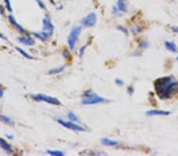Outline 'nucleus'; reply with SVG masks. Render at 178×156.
Masks as SVG:
<instances>
[{"mask_svg": "<svg viewBox=\"0 0 178 156\" xmlns=\"http://www.w3.org/2000/svg\"><path fill=\"white\" fill-rule=\"evenodd\" d=\"M154 89L161 99H169L178 93V81L173 77H163L154 81Z\"/></svg>", "mask_w": 178, "mask_h": 156, "instance_id": "obj_1", "label": "nucleus"}, {"mask_svg": "<svg viewBox=\"0 0 178 156\" xmlns=\"http://www.w3.org/2000/svg\"><path fill=\"white\" fill-rule=\"evenodd\" d=\"M104 99L102 96H98L96 93L93 92L92 91H86L84 93V98L81 100V103L83 105H92L97 104L104 102Z\"/></svg>", "mask_w": 178, "mask_h": 156, "instance_id": "obj_2", "label": "nucleus"}, {"mask_svg": "<svg viewBox=\"0 0 178 156\" xmlns=\"http://www.w3.org/2000/svg\"><path fill=\"white\" fill-rule=\"evenodd\" d=\"M81 32V25H78L72 28L71 33L69 34V36L67 38V43L71 50H73L75 48L76 45V42L78 40L79 35Z\"/></svg>", "mask_w": 178, "mask_h": 156, "instance_id": "obj_3", "label": "nucleus"}, {"mask_svg": "<svg viewBox=\"0 0 178 156\" xmlns=\"http://www.w3.org/2000/svg\"><path fill=\"white\" fill-rule=\"evenodd\" d=\"M32 98H33V100L37 101V102H45V103L54 105V106L62 105L61 102L57 98H55L52 96H46V95H43V94H37V95L32 96Z\"/></svg>", "mask_w": 178, "mask_h": 156, "instance_id": "obj_4", "label": "nucleus"}, {"mask_svg": "<svg viewBox=\"0 0 178 156\" xmlns=\"http://www.w3.org/2000/svg\"><path fill=\"white\" fill-rule=\"evenodd\" d=\"M59 124H60L62 126H64L65 128L71 129V130H74V131H78V132H82L84 131L85 129L81 126H79L78 124H75L74 122H71V121H66L62 120V119H58L57 120Z\"/></svg>", "mask_w": 178, "mask_h": 156, "instance_id": "obj_5", "label": "nucleus"}, {"mask_svg": "<svg viewBox=\"0 0 178 156\" xmlns=\"http://www.w3.org/2000/svg\"><path fill=\"white\" fill-rule=\"evenodd\" d=\"M96 23H97V14L94 12L89 13L88 15L86 16L81 20V24L86 27H92L95 25Z\"/></svg>", "mask_w": 178, "mask_h": 156, "instance_id": "obj_6", "label": "nucleus"}, {"mask_svg": "<svg viewBox=\"0 0 178 156\" xmlns=\"http://www.w3.org/2000/svg\"><path fill=\"white\" fill-rule=\"evenodd\" d=\"M43 31L53 33L54 25L49 16H45L43 19Z\"/></svg>", "mask_w": 178, "mask_h": 156, "instance_id": "obj_7", "label": "nucleus"}, {"mask_svg": "<svg viewBox=\"0 0 178 156\" xmlns=\"http://www.w3.org/2000/svg\"><path fill=\"white\" fill-rule=\"evenodd\" d=\"M17 40H18L19 43H22L23 45L33 46L35 44V40H33V38L28 37V36H20Z\"/></svg>", "mask_w": 178, "mask_h": 156, "instance_id": "obj_8", "label": "nucleus"}, {"mask_svg": "<svg viewBox=\"0 0 178 156\" xmlns=\"http://www.w3.org/2000/svg\"><path fill=\"white\" fill-rule=\"evenodd\" d=\"M8 20H9V21H10V23L11 25L15 27V28L18 32H20V33H25V32H26L25 28H23L21 25H20V24H18V23L17 22V21L15 20V18H14V17L13 15L10 14V15L8 16Z\"/></svg>", "mask_w": 178, "mask_h": 156, "instance_id": "obj_9", "label": "nucleus"}, {"mask_svg": "<svg viewBox=\"0 0 178 156\" xmlns=\"http://www.w3.org/2000/svg\"><path fill=\"white\" fill-rule=\"evenodd\" d=\"M0 147L3 149V151H5L7 154L13 153V149L10 144H8L7 142L2 137H0Z\"/></svg>", "mask_w": 178, "mask_h": 156, "instance_id": "obj_10", "label": "nucleus"}, {"mask_svg": "<svg viewBox=\"0 0 178 156\" xmlns=\"http://www.w3.org/2000/svg\"><path fill=\"white\" fill-rule=\"evenodd\" d=\"M33 34L35 35L36 37L39 38L42 41L48 40L49 38L52 35V33L45 32V31H41V32H39V33H33Z\"/></svg>", "mask_w": 178, "mask_h": 156, "instance_id": "obj_11", "label": "nucleus"}, {"mask_svg": "<svg viewBox=\"0 0 178 156\" xmlns=\"http://www.w3.org/2000/svg\"><path fill=\"white\" fill-rule=\"evenodd\" d=\"M146 114L148 116H155V115H162V116H167L169 114H170L169 111H148L146 112Z\"/></svg>", "mask_w": 178, "mask_h": 156, "instance_id": "obj_12", "label": "nucleus"}, {"mask_svg": "<svg viewBox=\"0 0 178 156\" xmlns=\"http://www.w3.org/2000/svg\"><path fill=\"white\" fill-rule=\"evenodd\" d=\"M117 6L120 12H127V0H118Z\"/></svg>", "mask_w": 178, "mask_h": 156, "instance_id": "obj_13", "label": "nucleus"}, {"mask_svg": "<svg viewBox=\"0 0 178 156\" xmlns=\"http://www.w3.org/2000/svg\"><path fill=\"white\" fill-rule=\"evenodd\" d=\"M165 48H167V50H169L171 52L173 53H176L177 51V46L173 42H169V41H166L165 43Z\"/></svg>", "mask_w": 178, "mask_h": 156, "instance_id": "obj_14", "label": "nucleus"}, {"mask_svg": "<svg viewBox=\"0 0 178 156\" xmlns=\"http://www.w3.org/2000/svg\"><path fill=\"white\" fill-rule=\"evenodd\" d=\"M102 144L103 145H105V146H116L118 144V142L117 141L112 140H110V139L108 138H103L102 139Z\"/></svg>", "mask_w": 178, "mask_h": 156, "instance_id": "obj_15", "label": "nucleus"}, {"mask_svg": "<svg viewBox=\"0 0 178 156\" xmlns=\"http://www.w3.org/2000/svg\"><path fill=\"white\" fill-rule=\"evenodd\" d=\"M0 121L10 126H14V125L12 119L10 118V117H7L6 115H0Z\"/></svg>", "mask_w": 178, "mask_h": 156, "instance_id": "obj_16", "label": "nucleus"}, {"mask_svg": "<svg viewBox=\"0 0 178 156\" xmlns=\"http://www.w3.org/2000/svg\"><path fill=\"white\" fill-rule=\"evenodd\" d=\"M65 69V66H59V67H57V68H54L51 69L49 70V74H58V73H62L63 71Z\"/></svg>", "mask_w": 178, "mask_h": 156, "instance_id": "obj_17", "label": "nucleus"}, {"mask_svg": "<svg viewBox=\"0 0 178 156\" xmlns=\"http://www.w3.org/2000/svg\"><path fill=\"white\" fill-rule=\"evenodd\" d=\"M15 49H16V50H18V52H19V53H20L21 55L24 56V57H25V58H28V59H33V57H32V56H31L30 55H29V54L27 53V52H26V51H25V50H22V49H21V48H18V47H16Z\"/></svg>", "mask_w": 178, "mask_h": 156, "instance_id": "obj_18", "label": "nucleus"}, {"mask_svg": "<svg viewBox=\"0 0 178 156\" xmlns=\"http://www.w3.org/2000/svg\"><path fill=\"white\" fill-rule=\"evenodd\" d=\"M47 153L50 155L54 156H64V153L61 151H48Z\"/></svg>", "mask_w": 178, "mask_h": 156, "instance_id": "obj_19", "label": "nucleus"}, {"mask_svg": "<svg viewBox=\"0 0 178 156\" xmlns=\"http://www.w3.org/2000/svg\"><path fill=\"white\" fill-rule=\"evenodd\" d=\"M67 118L71 120V121H77L79 120L76 114L74 113H73V112H69V113H67Z\"/></svg>", "mask_w": 178, "mask_h": 156, "instance_id": "obj_20", "label": "nucleus"}, {"mask_svg": "<svg viewBox=\"0 0 178 156\" xmlns=\"http://www.w3.org/2000/svg\"><path fill=\"white\" fill-rule=\"evenodd\" d=\"M4 3L6 4V9L9 12H12L13 10H12V6H11V3H10V0H4Z\"/></svg>", "mask_w": 178, "mask_h": 156, "instance_id": "obj_21", "label": "nucleus"}, {"mask_svg": "<svg viewBox=\"0 0 178 156\" xmlns=\"http://www.w3.org/2000/svg\"><path fill=\"white\" fill-rule=\"evenodd\" d=\"M117 28H118L120 31H121V32H123L125 35H127V34H128V31H127V28H124V27H123V26H121V25H119V26L117 27Z\"/></svg>", "mask_w": 178, "mask_h": 156, "instance_id": "obj_22", "label": "nucleus"}, {"mask_svg": "<svg viewBox=\"0 0 178 156\" xmlns=\"http://www.w3.org/2000/svg\"><path fill=\"white\" fill-rule=\"evenodd\" d=\"M36 2H37V3H38L39 6L41 8V9H46V6H45V4L41 1V0H36Z\"/></svg>", "mask_w": 178, "mask_h": 156, "instance_id": "obj_23", "label": "nucleus"}, {"mask_svg": "<svg viewBox=\"0 0 178 156\" xmlns=\"http://www.w3.org/2000/svg\"><path fill=\"white\" fill-rule=\"evenodd\" d=\"M116 84H117L118 86H122L124 84V81L122 80H120V79H117L116 80Z\"/></svg>", "mask_w": 178, "mask_h": 156, "instance_id": "obj_24", "label": "nucleus"}, {"mask_svg": "<svg viewBox=\"0 0 178 156\" xmlns=\"http://www.w3.org/2000/svg\"><path fill=\"white\" fill-rule=\"evenodd\" d=\"M86 46H84V47H82V48L80 49V57H82V55H83L85 50H86Z\"/></svg>", "mask_w": 178, "mask_h": 156, "instance_id": "obj_25", "label": "nucleus"}, {"mask_svg": "<svg viewBox=\"0 0 178 156\" xmlns=\"http://www.w3.org/2000/svg\"><path fill=\"white\" fill-rule=\"evenodd\" d=\"M112 13H113L114 14H118V13L120 12L119 11V10H118L117 6H113V10H112Z\"/></svg>", "mask_w": 178, "mask_h": 156, "instance_id": "obj_26", "label": "nucleus"}, {"mask_svg": "<svg viewBox=\"0 0 178 156\" xmlns=\"http://www.w3.org/2000/svg\"><path fill=\"white\" fill-rule=\"evenodd\" d=\"M0 13L2 14V15H4V13H5V10H4V8L2 5H0Z\"/></svg>", "mask_w": 178, "mask_h": 156, "instance_id": "obj_27", "label": "nucleus"}, {"mask_svg": "<svg viewBox=\"0 0 178 156\" xmlns=\"http://www.w3.org/2000/svg\"><path fill=\"white\" fill-rule=\"evenodd\" d=\"M171 29H172L174 33H177L178 34V27H177V26H173V27H171Z\"/></svg>", "mask_w": 178, "mask_h": 156, "instance_id": "obj_28", "label": "nucleus"}, {"mask_svg": "<svg viewBox=\"0 0 178 156\" xmlns=\"http://www.w3.org/2000/svg\"><path fill=\"white\" fill-rule=\"evenodd\" d=\"M140 47L142 48H146L147 47V43H146V42H142L141 44H140Z\"/></svg>", "mask_w": 178, "mask_h": 156, "instance_id": "obj_29", "label": "nucleus"}, {"mask_svg": "<svg viewBox=\"0 0 178 156\" xmlns=\"http://www.w3.org/2000/svg\"><path fill=\"white\" fill-rule=\"evenodd\" d=\"M127 91H128L130 94H132L133 91H133V89H132V87H129V88H127Z\"/></svg>", "mask_w": 178, "mask_h": 156, "instance_id": "obj_30", "label": "nucleus"}, {"mask_svg": "<svg viewBox=\"0 0 178 156\" xmlns=\"http://www.w3.org/2000/svg\"><path fill=\"white\" fill-rule=\"evenodd\" d=\"M0 39H2V40H7V39L5 37V35H3V34H2V33H0Z\"/></svg>", "mask_w": 178, "mask_h": 156, "instance_id": "obj_31", "label": "nucleus"}, {"mask_svg": "<svg viewBox=\"0 0 178 156\" xmlns=\"http://www.w3.org/2000/svg\"><path fill=\"white\" fill-rule=\"evenodd\" d=\"M3 94H4V92H3V90L2 89V88H0V98H2V97H3Z\"/></svg>", "mask_w": 178, "mask_h": 156, "instance_id": "obj_32", "label": "nucleus"}, {"mask_svg": "<svg viewBox=\"0 0 178 156\" xmlns=\"http://www.w3.org/2000/svg\"><path fill=\"white\" fill-rule=\"evenodd\" d=\"M6 136H8V138H10V139H13V136H10V135H6Z\"/></svg>", "mask_w": 178, "mask_h": 156, "instance_id": "obj_33", "label": "nucleus"}, {"mask_svg": "<svg viewBox=\"0 0 178 156\" xmlns=\"http://www.w3.org/2000/svg\"><path fill=\"white\" fill-rule=\"evenodd\" d=\"M49 1H50V2H51V3H52V4H55V0H49Z\"/></svg>", "mask_w": 178, "mask_h": 156, "instance_id": "obj_34", "label": "nucleus"}, {"mask_svg": "<svg viewBox=\"0 0 178 156\" xmlns=\"http://www.w3.org/2000/svg\"><path fill=\"white\" fill-rule=\"evenodd\" d=\"M177 60H178V56H177Z\"/></svg>", "mask_w": 178, "mask_h": 156, "instance_id": "obj_35", "label": "nucleus"}]
</instances>
